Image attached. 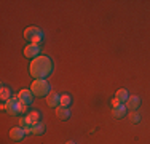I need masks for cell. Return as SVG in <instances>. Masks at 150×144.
<instances>
[{
    "label": "cell",
    "instance_id": "1",
    "mask_svg": "<svg viewBox=\"0 0 150 144\" xmlns=\"http://www.w3.org/2000/svg\"><path fill=\"white\" fill-rule=\"evenodd\" d=\"M30 75L37 80V78H45L53 72V61L48 56H37L35 59H32L29 66Z\"/></svg>",
    "mask_w": 150,
    "mask_h": 144
},
{
    "label": "cell",
    "instance_id": "2",
    "mask_svg": "<svg viewBox=\"0 0 150 144\" xmlns=\"http://www.w3.org/2000/svg\"><path fill=\"white\" fill-rule=\"evenodd\" d=\"M30 91L34 93V96H37V98L48 96L50 95V83L46 80H43V78H37V80L32 82Z\"/></svg>",
    "mask_w": 150,
    "mask_h": 144
},
{
    "label": "cell",
    "instance_id": "3",
    "mask_svg": "<svg viewBox=\"0 0 150 144\" xmlns=\"http://www.w3.org/2000/svg\"><path fill=\"white\" fill-rule=\"evenodd\" d=\"M5 104V110L8 114H11V115H16L18 114V104H19V99H18V96H13V98H10L6 103H3Z\"/></svg>",
    "mask_w": 150,
    "mask_h": 144
},
{
    "label": "cell",
    "instance_id": "4",
    "mask_svg": "<svg viewBox=\"0 0 150 144\" xmlns=\"http://www.w3.org/2000/svg\"><path fill=\"white\" fill-rule=\"evenodd\" d=\"M24 56L26 58H30V59H35L37 56H40V46L38 45H27L24 48Z\"/></svg>",
    "mask_w": 150,
    "mask_h": 144
},
{
    "label": "cell",
    "instance_id": "5",
    "mask_svg": "<svg viewBox=\"0 0 150 144\" xmlns=\"http://www.w3.org/2000/svg\"><path fill=\"white\" fill-rule=\"evenodd\" d=\"M16 96H18V99H19V103H24V104H30L32 99H34V93H32L30 90H21Z\"/></svg>",
    "mask_w": 150,
    "mask_h": 144
},
{
    "label": "cell",
    "instance_id": "6",
    "mask_svg": "<svg viewBox=\"0 0 150 144\" xmlns=\"http://www.w3.org/2000/svg\"><path fill=\"white\" fill-rule=\"evenodd\" d=\"M125 106H126V109L136 112V110L139 109V106H141V98H139V96H129L128 101L125 103Z\"/></svg>",
    "mask_w": 150,
    "mask_h": 144
},
{
    "label": "cell",
    "instance_id": "7",
    "mask_svg": "<svg viewBox=\"0 0 150 144\" xmlns=\"http://www.w3.org/2000/svg\"><path fill=\"white\" fill-rule=\"evenodd\" d=\"M26 136V131H24V128L21 127H15L10 130V138L13 139V141H21V139Z\"/></svg>",
    "mask_w": 150,
    "mask_h": 144
},
{
    "label": "cell",
    "instance_id": "8",
    "mask_svg": "<svg viewBox=\"0 0 150 144\" xmlns=\"http://www.w3.org/2000/svg\"><path fill=\"white\" fill-rule=\"evenodd\" d=\"M46 103L51 107H59L61 106V96L58 93H50V95L46 96Z\"/></svg>",
    "mask_w": 150,
    "mask_h": 144
},
{
    "label": "cell",
    "instance_id": "9",
    "mask_svg": "<svg viewBox=\"0 0 150 144\" xmlns=\"http://www.w3.org/2000/svg\"><path fill=\"white\" fill-rule=\"evenodd\" d=\"M26 117H27V120H29V125H30V127H34V125L40 123V117H42V115H40L38 110H30Z\"/></svg>",
    "mask_w": 150,
    "mask_h": 144
},
{
    "label": "cell",
    "instance_id": "10",
    "mask_svg": "<svg viewBox=\"0 0 150 144\" xmlns=\"http://www.w3.org/2000/svg\"><path fill=\"white\" fill-rule=\"evenodd\" d=\"M38 32H40V29H38V27H35V26H30V27H27L26 31H24V38L30 42L32 38H34L35 35L38 34Z\"/></svg>",
    "mask_w": 150,
    "mask_h": 144
},
{
    "label": "cell",
    "instance_id": "11",
    "mask_svg": "<svg viewBox=\"0 0 150 144\" xmlns=\"http://www.w3.org/2000/svg\"><path fill=\"white\" fill-rule=\"evenodd\" d=\"M56 117L61 118V120H67V118L70 117V112H69V109L67 107H56Z\"/></svg>",
    "mask_w": 150,
    "mask_h": 144
},
{
    "label": "cell",
    "instance_id": "12",
    "mask_svg": "<svg viewBox=\"0 0 150 144\" xmlns=\"http://www.w3.org/2000/svg\"><path fill=\"white\" fill-rule=\"evenodd\" d=\"M115 98L120 101L121 104H125L128 101V98H129V95H128V90H125V88H120L118 91L115 93Z\"/></svg>",
    "mask_w": 150,
    "mask_h": 144
},
{
    "label": "cell",
    "instance_id": "13",
    "mask_svg": "<svg viewBox=\"0 0 150 144\" xmlns=\"http://www.w3.org/2000/svg\"><path fill=\"white\" fill-rule=\"evenodd\" d=\"M112 114H113V117H115V118H123L125 115H126V106H125V104H121V106L112 109Z\"/></svg>",
    "mask_w": 150,
    "mask_h": 144
},
{
    "label": "cell",
    "instance_id": "14",
    "mask_svg": "<svg viewBox=\"0 0 150 144\" xmlns=\"http://www.w3.org/2000/svg\"><path fill=\"white\" fill-rule=\"evenodd\" d=\"M43 131H45V125L42 123H37V125H34L32 127V135H37V136H40V135H43Z\"/></svg>",
    "mask_w": 150,
    "mask_h": 144
},
{
    "label": "cell",
    "instance_id": "15",
    "mask_svg": "<svg viewBox=\"0 0 150 144\" xmlns=\"http://www.w3.org/2000/svg\"><path fill=\"white\" fill-rule=\"evenodd\" d=\"M10 93H11V91H10V88H6V86H2V91H0V98H2V101H5V103H6V101H8L10 98H13Z\"/></svg>",
    "mask_w": 150,
    "mask_h": 144
},
{
    "label": "cell",
    "instance_id": "16",
    "mask_svg": "<svg viewBox=\"0 0 150 144\" xmlns=\"http://www.w3.org/2000/svg\"><path fill=\"white\" fill-rule=\"evenodd\" d=\"M69 104H70V96L69 95L61 96V107H67Z\"/></svg>",
    "mask_w": 150,
    "mask_h": 144
},
{
    "label": "cell",
    "instance_id": "17",
    "mask_svg": "<svg viewBox=\"0 0 150 144\" xmlns=\"http://www.w3.org/2000/svg\"><path fill=\"white\" fill-rule=\"evenodd\" d=\"M42 38H43V34H42V31H40V32H38V34L30 40V42H32V45H38V43L42 42Z\"/></svg>",
    "mask_w": 150,
    "mask_h": 144
},
{
    "label": "cell",
    "instance_id": "18",
    "mask_svg": "<svg viewBox=\"0 0 150 144\" xmlns=\"http://www.w3.org/2000/svg\"><path fill=\"white\" fill-rule=\"evenodd\" d=\"M27 112V104H24V103H19L18 104V114H26Z\"/></svg>",
    "mask_w": 150,
    "mask_h": 144
},
{
    "label": "cell",
    "instance_id": "19",
    "mask_svg": "<svg viewBox=\"0 0 150 144\" xmlns=\"http://www.w3.org/2000/svg\"><path fill=\"white\" fill-rule=\"evenodd\" d=\"M129 120L133 122V123H139L141 117H139V114H137V112H131V114H129Z\"/></svg>",
    "mask_w": 150,
    "mask_h": 144
},
{
    "label": "cell",
    "instance_id": "20",
    "mask_svg": "<svg viewBox=\"0 0 150 144\" xmlns=\"http://www.w3.org/2000/svg\"><path fill=\"white\" fill-rule=\"evenodd\" d=\"M19 127H21V128L30 127V125H29V120H27V117H21V118H19Z\"/></svg>",
    "mask_w": 150,
    "mask_h": 144
},
{
    "label": "cell",
    "instance_id": "21",
    "mask_svg": "<svg viewBox=\"0 0 150 144\" xmlns=\"http://www.w3.org/2000/svg\"><path fill=\"white\" fill-rule=\"evenodd\" d=\"M118 106H121V103L117 98H113L112 99V109H115V107H118Z\"/></svg>",
    "mask_w": 150,
    "mask_h": 144
},
{
    "label": "cell",
    "instance_id": "22",
    "mask_svg": "<svg viewBox=\"0 0 150 144\" xmlns=\"http://www.w3.org/2000/svg\"><path fill=\"white\" fill-rule=\"evenodd\" d=\"M24 131H26V135H32V127H27V128H24Z\"/></svg>",
    "mask_w": 150,
    "mask_h": 144
},
{
    "label": "cell",
    "instance_id": "23",
    "mask_svg": "<svg viewBox=\"0 0 150 144\" xmlns=\"http://www.w3.org/2000/svg\"><path fill=\"white\" fill-rule=\"evenodd\" d=\"M66 144H75V143H74V141H67Z\"/></svg>",
    "mask_w": 150,
    "mask_h": 144
}]
</instances>
